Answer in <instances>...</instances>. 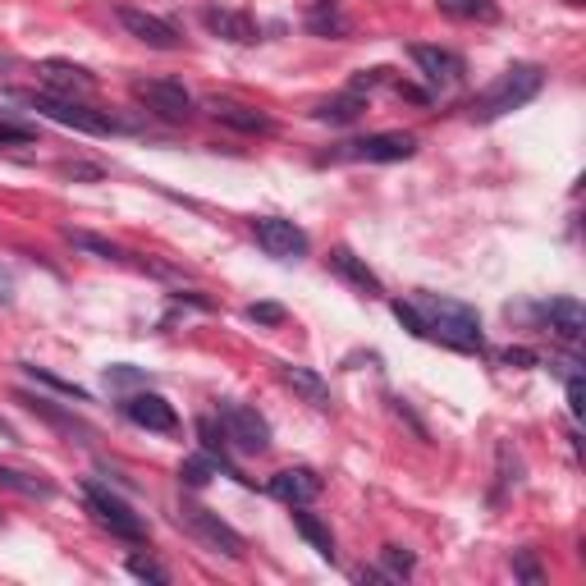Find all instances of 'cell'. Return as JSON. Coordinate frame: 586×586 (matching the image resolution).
<instances>
[{
    "label": "cell",
    "instance_id": "obj_1",
    "mask_svg": "<svg viewBox=\"0 0 586 586\" xmlns=\"http://www.w3.org/2000/svg\"><path fill=\"white\" fill-rule=\"evenodd\" d=\"M408 302L426 321L430 344H445V349H458V353H486V334H481L477 307L458 302V298H445V294H417Z\"/></svg>",
    "mask_w": 586,
    "mask_h": 586
},
{
    "label": "cell",
    "instance_id": "obj_2",
    "mask_svg": "<svg viewBox=\"0 0 586 586\" xmlns=\"http://www.w3.org/2000/svg\"><path fill=\"white\" fill-rule=\"evenodd\" d=\"M545 87V70L541 65H509L490 87H481L472 106H468V119L472 125H496V119H504L509 110L528 106L536 92Z\"/></svg>",
    "mask_w": 586,
    "mask_h": 586
},
{
    "label": "cell",
    "instance_id": "obj_3",
    "mask_svg": "<svg viewBox=\"0 0 586 586\" xmlns=\"http://www.w3.org/2000/svg\"><path fill=\"white\" fill-rule=\"evenodd\" d=\"M23 102L33 106L38 115H46V119H55V125H65V129H78V134H92V138H106V134H115L119 125L110 115H102V110H92L87 102H70V97H55V92H23Z\"/></svg>",
    "mask_w": 586,
    "mask_h": 586
},
{
    "label": "cell",
    "instance_id": "obj_4",
    "mask_svg": "<svg viewBox=\"0 0 586 586\" xmlns=\"http://www.w3.org/2000/svg\"><path fill=\"white\" fill-rule=\"evenodd\" d=\"M179 522H183V528L193 532V541L206 545L211 554H225V560H234V564L243 560V554H248V541H243L221 513H211V509H202V504H183V509H179Z\"/></svg>",
    "mask_w": 586,
    "mask_h": 586
},
{
    "label": "cell",
    "instance_id": "obj_5",
    "mask_svg": "<svg viewBox=\"0 0 586 586\" xmlns=\"http://www.w3.org/2000/svg\"><path fill=\"white\" fill-rule=\"evenodd\" d=\"M83 500H87V509H92V518L102 522V528L110 532V536H119V541H147V522H142V513H134L119 496H110L106 486H97V481H83Z\"/></svg>",
    "mask_w": 586,
    "mask_h": 586
},
{
    "label": "cell",
    "instance_id": "obj_6",
    "mask_svg": "<svg viewBox=\"0 0 586 586\" xmlns=\"http://www.w3.org/2000/svg\"><path fill=\"white\" fill-rule=\"evenodd\" d=\"M417 151L413 134H372V138H353L326 151L321 161H366V166H390V161H408Z\"/></svg>",
    "mask_w": 586,
    "mask_h": 586
},
{
    "label": "cell",
    "instance_id": "obj_7",
    "mask_svg": "<svg viewBox=\"0 0 586 586\" xmlns=\"http://www.w3.org/2000/svg\"><path fill=\"white\" fill-rule=\"evenodd\" d=\"M134 97L151 110V115H161L170 119V125H183V119H193L198 102H193V92L174 83V78H138L134 83Z\"/></svg>",
    "mask_w": 586,
    "mask_h": 586
},
{
    "label": "cell",
    "instance_id": "obj_8",
    "mask_svg": "<svg viewBox=\"0 0 586 586\" xmlns=\"http://www.w3.org/2000/svg\"><path fill=\"white\" fill-rule=\"evenodd\" d=\"M221 426H225V440L243 454H266L270 449V422L248 408V404H234V398H225L221 404Z\"/></svg>",
    "mask_w": 586,
    "mask_h": 586
},
{
    "label": "cell",
    "instance_id": "obj_9",
    "mask_svg": "<svg viewBox=\"0 0 586 586\" xmlns=\"http://www.w3.org/2000/svg\"><path fill=\"white\" fill-rule=\"evenodd\" d=\"M257 243L266 257H280V262H298L307 257V248H312V238H307V230H298L294 221H285V215H262V221L253 225Z\"/></svg>",
    "mask_w": 586,
    "mask_h": 586
},
{
    "label": "cell",
    "instance_id": "obj_10",
    "mask_svg": "<svg viewBox=\"0 0 586 586\" xmlns=\"http://www.w3.org/2000/svg\"><path fill=\"white\" fill-rule=\"evenodd\" d=\"M413 65L422 70V78L436 87V92H454L462 87V78H468V60H462L458 51H445V46H413Z\"/></svg>",
    "mask_w": 586,
    "mask_h": 586
},
{
    "label": "cell",
    "instance_id": "obj_11",
    "mask_svg": "<svg viewBox=\"0 0 586 586\" xmlns=\"http://www.w3.org/2000/svg\"><path fill=\"white\" fill-rule=\"evenodd\" d=\"M115 14H119V23L129 28V38H138V42L151 46V51H179V46H183L179 28H174L170 19H161V14L138 10V6H119Z\"/></svg>",
    "mask_w": 586,
    "mask_h": 586
},
{
    "label": "cell",
    "instance_id": "obj_12",
    "mask_svg": "<svg viewBox=\"0 0 586 586\" xmlns=\"http://www.w3.org/2000/svg\"><path fill=\"white\" fill-rule=\"evenodd\" d=\"M119 413H125L134 426H142V430H157V436H170V430H179V413H174V404H166V398H161V394H151V390L129 394L125 404H119Z\"/></svg>",
    "mask_w": 586,
    "mask_h": 586
},
{
    "label": "cell",
    "instance_id": "obj_13",
    "mask_svg": "<svg viewBox=\"0 0 586 586\" xmlns=\"http://www.w3.org/2000/svg\"><path fill=\"white\" fill-rule=\"evenodd\" d=\"M202 23H206V33L211 38H225L234 46H253L262 42V28L248 10H230V6H206L202 10Z\"/></svg>",
    "mask_w": 586,
    "mask_h": 586
},
{
    "label": "cell",
    "instance_id": "obj_14",
    "mask_svg": "<svg viewBox=\"0 0 586 586\" xmlns=\"http://www.w3.org/2000/svg\"><path fill=\"white\" fill-rule=\"evenodd\" d=\"M38 74H42L46 92H55V97H70V102H87L92 92H97V78H92L83 65H70V60H46Z\"/></svg>",
    "mask_w": 586,
    "mask_h": 586
},
{
    "label": "cell",
    "instance_id": "obj_15",
    "mask_svg": "<svg viewBox=\"0 0 586 586\" xmlns=\"http://www.w3.org/2000/svg\"><path fill=\"white\" fill-rule=\"evenodd\" d=\"M266 490L280 504H289V509H298V504H312L317 496H321V477L312 472V468H285V472H275L270 481H266Z\"/></svg>",
    "mask_w": 586,
    "mask_h": 586
},
{
    "label": "cell",
    "instance_id": "obj_16",
    "mask_svg": "<svg viewBox=\"0 0 586 586\" xmlns=\"http://www.w3.org/2000/svg\"><path fill=\"white\" fill-rule=\"evenodd\" d=\"M536 317L560 334L568 339V344H577V339L586 334V307L577 298H550V302H536Z\"/></svg>",
    "mask_w": 586,
    "mask_h": 586
},
{
    "label": "cell",
    "instance_id": "obj_17",
    "mask_svg": "<svg viewBox=\"0 0 586 586\" xmlns=\"http://www.w3.org/2000/svg\"><path fill=\"white\" fill-rule=\"evenodd\" d=\"M275 372H280V381L294 390V394H302L307 404H312L317 413H330L334 408V394H330V385L312 372V366H298V362H275Z\"/></svg>",
    "mask_w": 586,
    "mask_h": 586
},
{
    "label": "cell",
    "instance_id": "obj_18",
    "mask_svg": "<svg viewBox=\"0 0 586 586\" xmlns=\"http://www.w3.org/2000/svg\"><path fill=\"white\" fill-rule=\"evenodd\" d=\"M206 110L221 119V125L238 129V134H270L275 129V119L257 106H243V102H230V97H206Z\"/></svg>",
    "mask_w": 586,
    "mask_h": 586
},
{
    "label": "cell",
    "instance_id": "obj_19",
    "mask_svg": "<svg viewBox=\"0 0 586 586\" xmlns=\"http://www.w3.org/2000/svg\"><path fill=\"white\" fill-rule=\"evenodd\" d=\"M330 270H334V275H344V280H349L358 294H366V298H381V294H385L381 275H376L372 266H366L358 253H349V248H334V253H330Z\"/></svg>",
    "mask_w": 586,
    "mask_h": 586
},
{
    "label": "cell",
    "instance_id": "obj_20",
    "mask_svg": "<svg viewBox=\"0 0 586 586\" xmlns=\"http://www.w3.org/2000/svg\"><path fill=\"white\" fill-rule=\"evenodd\" d=\"M198 440H202V454L215 462V472H225V477H234V481L248 486V477H243L234 462H230V454H225L230 440H225V426H221V422H215V417H198Z\"/></svg>",
    "mask_w": 586,
    "mask_h": 586
},
{
    "label": "cell",
    "instance_id": "obj_21",
    "mask_svg": "<svg viewBox=\"0 0 586 586\" xmlns=\"http://www.w3.org/2000/svg\"><path fill=\"white\" fill-rule=\"evenodd\" d=\"M302 23H307V33H317V38H334V42L349 38V19L339 10V0H307Z\"/></svg>",
    "mask_w": 586,
    "mask_h": 586
},
{
    "label": "cell",
    "instance_id": "obj_22",
    "mask_svg": "<svg viewBox=\"0 0 586 586\" xmlns=\"http://www.w3.org/2000/svg\"><path fill=\"white\" fill-rule=\"evenodd\" d=\"M362 110H366V97H362V92H353V87H344L339 97L321 102V106L312 110V119H321V125H334V129H344V125H353V119H362Z\"/></svg>",
    "mask_w": 586,
    "mask_h": 586
},
{
    "label": "cell",
    "instance_id": "obj_23",
    "mask_svg": "<svg viewBox=\"0 0 586 586\" xmlns=\"http://www.w3.org/2000/svg\"><path fill=\"white\" fill-rule=\"evenodd\" d=\"M294 528H298V536H302L307 545H312V550L321 554V560L334 564V536H330V528H326V522H321L317 513H307V504L294 509Z\"/></svg>",
    "mask_w": 586,
    "mask_h": 586
},
{
    "label": "cell",
    "instance_id": "obj_24",
    "mask_svg": "<svg viewBox=\"0 0 586 586\" xmlns=\"http://www.w3.org/2000/svg\"><path fill=\"white\" fill-rule=\"evenodd\" d=\"M65 238L74 243L78 253H92V257H102V262H129V253L119 248V243L97 238V234H87V230H65Z\"/></svg>",
    "mask_w": 586,
    "mask_h": 586
},
{
    "label": "cell",
    "instance_id": "obj_25",
    "mask_svg": "<svg viewBox=\"0 0 586 586\" xmlns=\"http://www.w3.org/2000/svg\"><path fill=\"white\" fill-rule=\"evenodd\" d=\"M0 486H6V490H14V496H33V500H51V496H55L46 477L14 472V468H0Z\"/></svg>",
    "mask_w": 586,
    "mask_h": 586
},
{
    "label": "cell",
    "instance_id": "obj_26",
    "mask_svg": "<svg viewBox=\"0 0 586 586\" xmlns=\"http://www.w3.org/2000/svg\"><path fill=\"white\" fill-rule=\"evenodd\" d=\"M440 10L449 19H477V23H496L500 19L496 0H440Z\"/></svg>",
    "mask_w": 586,
    "mask_h": 586
},
{
    "label": "cell",
    "instance_id": "obj_27",
    "mask_svg": "<svg viewBox=\"0 0 586 586\" xmlns=\"http://www.w3.org/2000/svg\"><path fill=\"white\" fill-rule=\"evenodd\" d=\"M23 372H28V376H33L38 385H51L55 394H65V398H74V404H92V390H83V385L65 381V376H55V372H46V366H33V362H23Z\"/></svg>",
    "mask_w": 586,
    "mask_h": 586
},
{
    "label": "cell",
    "instance_id": "obj_28",
    "mask_svg": "<svg viewBox=\"0 0 586 586\" xmlns=\"http://www.w3.org/2000/svg\"><path fill=\"white\" fill-rule=\"evenodd\" d=\"M381 573H385L390 582H404V577L413 573V554L398 550V545H385V550H381Z\"/></svg>",
    "mask_w": 586,
    "mask_h": 586
},
{
    "label": "cell",
    "instance_id": "obj_29",
    "mask_svg": "<svg viewBox=\"0 0 586 586\" xmlns=\"http://www.w3.org/2000/svg\"><path fill=\"white\" fill-rule=\"evenodd\" d=\"M211 477H215V462H211L206 454L189 458V462H183V468H179V481H183V486H189V490H202V486H206Z\"/></svg>",
    "mask_w": 586,
    "mask_h": 586
},
{
    "label": "cell",
    "instance_id": "obj_30",
    "mask_svg": "<svg viewBox=\"0 0 586 586\" xmlns=\"http://www.w3.org/2000/svg\"><path fill=\"white\" fill-rule=\"evenodd\" d=\"M125 568H129L138 582H157V586H166V582H170V573H166L157 560H147V554H129Z\"/></svg>",
    "mask_w": 586,
    "mask_h": 586
},
{
    "label": "cell",
    "instance_id": "obj_31",
    "mask_svg": "<svg viewBox=\"0 0 586 586\" xmlns=\"http://www.w3.org/2000/svg\"><path fill=\"white\" fill-rule=\"evenodd\" d=\"M394 317H398V321H404V330H408V334L426 339V321L417 317V307H413V302H404V298H394Z\"/></svg>",
    "mask_w": 586,
    "mask_h": 586
},
{
    "label": "cell",
    "instance_id": "obj_32",
    "mask_svg": "<svg viewBox=\"0 0 586 586\" xmlns=\"http://www.w3.org/2000/svg\"><path fill=\"white\" fill-rule=\"evenodd\" d=\"M248 321H257V326H285V307L280 302H253Z\"/></svg>",
    "mask_w": 586,
    "mask_h": 586
},
{
    "label": "cell",
    "instance_id": "obj_33",
    "mask_svg": "<svg viewBox=\"0 0 586 586\" xmlns=\"http://www.w3.org/2000/svg\"><path fill=\"white\" fill-rule=\"evenodd\" d=\"M38 129H28V125H6L0 119V147H19V142H33Z\"/></svg>",
    "mask_w": 586,
    "mask_h": 586
},
{
    "label": "cell",
    "instance_id": "obj_34",
    "mask_svg": "<svg viewBox=\"0 0 586 586\" xmlns=\"http://www.w3.org/2000/svg\"><path fill=\"white\" fill-rule=\"evenodd\" d=\"M60 174H65V179H92V183H97V179H102V166H87V161H65V166H60Z\"/></svg>",
    "mask_w": 586,
    "mask_h": 586
},
{
    "label": "cell",
    "instance_id": "obj_35",
    "mask_svg": "<svg viewBox=\"0 0 586 586\" xmlns=\"http://www.w3.org/2000/svg\"><path fill=\"white\" fill-rule=\"evenodd\" d=\"M500 362L504 366H541V353H532V349H504Z\"/></svg>",
    "mask_w": 586,
    "mask_h": 586
},
{
    "label": "cell",
    "instance_id": "obj_36",
    "mask_svg": "<svg viewBox=\"0 0 586 586\" xmlns=\"http://www.w3.org/2000/svg\"><path fill=\"white\" fill-rule=\"evenodd\" d=\"M142 372H134V366H106V385H138Z\"/></svg>",
    "mask_w": 586,
    "mask_h": 586
},
{
    "label": "cell",
    "instance_id": "obj_37",
    "mask_svg": "<svg viewBox=\"0 0 586 586\" xmlns=\"http://www.w3.org/2000/svg\"><path fill=\"white\" fill-rule=\"evenodd\" d=\"M568 413L582 422V413H586V404H582V376H568Z\"/></svg>",
    "mask_w": 586,
    "mask_h": 586
},
{
    "label": "cell",
    "instance_id": "obj_38",
    "mask_svg": "<svg viewBox=\"0 0 586 586\" xmlns=\"http://www.w3.org/2000/svg\"><path fill=\"white\" fill-rule=\"evenodd\" d=\"M518 577H528V582H541V568L532 560H518Z\"/></svg>",
    "mask_w": 586,
    "mask_h": 586
},
{
    "label": "cell",
    "instance_id": "obj_39",
    "mask_svg": "<svg viewBox=\"0 0 586 586\" xmlns=\"http://www.w3.org/2000/svg\"><path fill=\"white\" fill-rule=\"evenodd\" d=\"M0 436H6V440H14V426H10L6 417H0Z\"/></svg>",
    "mask_w": 586,
    "mask_h": 586
}]
</instances>
